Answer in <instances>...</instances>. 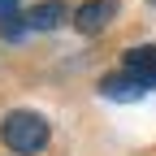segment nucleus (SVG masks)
<instances>
[{
    "label": "nucleus",
    "mask_w": 156,
    "mask_h": 156,
    "mask_svg": "<svg viewBox=\"0 0 156 156\" xmlns=\"http://www.w3.org/2000/svg\"><path fill=\"white\" fill-rule=\"evenodd\" d=\"M147 5H156V0H147Z\"/></svg>",
    "instance_id": "7"
},
{
    "label": "nucleus",
    "mask_w": 156,
    "mask_h": 156,
    "mask_svg": "<svg viewBox=\"0 0 156 156\" xmlns=\"http://www.w3.org/2000/svg\"><path fill=\"white\" fill-rule=\"evenodd\" d=\"M48 117H39L30 108H13L5 122H0V139H5V147H13L17 156H30L48 143Z\"/></svg>",
    "instance_id": "1"
},
{
    "label": "nucleus",
    "mask_w": 156,
    "mask_h": 156,
    "mask_svg": "<svg viewBox=\"0 0 156 156\" xmlns=\"http://www.w3.org/2000/svg\"><path fill=\"white\" fill-rule=\"evenodd\" d=\"M113 13H117V0H87V5L74 9V26L83 35H100L113 22Z\"/></svg>",
    "instance_id": "2"
},
{
    "label": "nucleus",
    "mask_w": 156,
    "mask_h": 156,
    "mask_svg": "<svg viewBox=\"0 0 156 156\" xmlns=\"http://www.w3.org/2000/svg\"><path fill=\"white\" fill-rule=\"evenodd\" d=\"M65 5H61V0H48V5H35L30 13H22L26 17V30H52V26H61L65 22Z\"/></svg>",
    "instance_id": "5"
},
{
    "label": "nucleus",
    "mask_w": 156,
    "mask_h": 156,
    "mask_svg": "<svg viewBox=\"0 0 156 156\" xmlns=\"http://www.w3.org/2000/svg\"><path fill=\"white\" fill-rule=\"evenodd\" d=\"M0 35L5 39H22L26 35V17L17 13V0H0Z\"/></svg>",
    "instance_id": "6"
},
{
    "label": "nucleus",
    "mask_w": 156,
    "mask_h": 156,
    "mask_svg": "<svg viewBox=\"0 0 156 156\" xmlns=\"http://www.w3.org/2000/svg\"><path fill=\"white\" fill-rule=\"evenodd\" d=\"M122 69H130L139 83H147V87H156V44H143V48H130L126 52V65Z\"/></svg>",
    "instance_id": "4"
},
{
    "label": "nucleus",
    "mask_w": 156,
    "mask_h": 156,
    "mask_svg": "<svg viewBox=\"0 0 156 156\" xmlns=\"http://www.w3.org/2000/svg\"><path fill=\"white\" fill-rule=\"evenodd\" d=\"M152 87L147 83H139L130 69H117V74H104L100 78V95L104 100H139V95H147Z\"/></svg>",
    "instance_id": "3"
}]
</instances>
